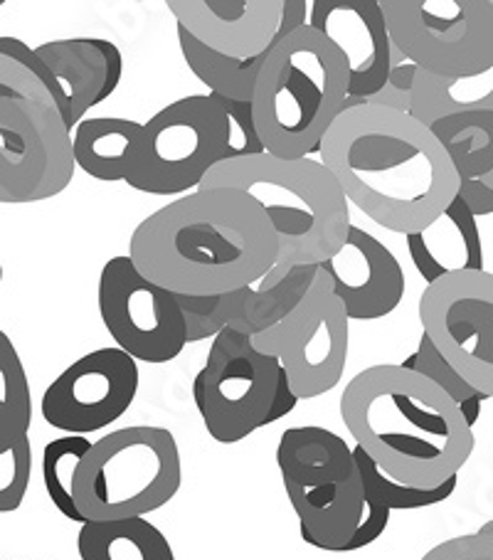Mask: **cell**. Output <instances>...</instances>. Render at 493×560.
Listing matches in <instances>:
<instances>
[{"label": "cell", "instance_id": "8d00e7d4", "mask_svg": "<svg viewBox=\"0 0 493 560\" xmlns=\"http://www.w3.org/2000/svg\"><path fill=\"white\" fill-rule=\"evenodd\" d=\"M298 405V395L292 388V381H289L286 371L282 369V375H279V388H277V398L272 405V412H269L267 424H272L277 420L286 418L289 412H294V408Z\"/></svg>", "mask_w": 493, "mask_h": 560}, {"label": "cell", "instance_id": "9a60e30c", "mask_svg": "<svg viewBox=\"0 0 493 560\" xmlns=\"http://www.w3.org/2000/svg\"><path fill=\"white\" fill-rule=\"evenodd\" d=\"M321 265H298L272 289L242 287L222 296H178L188 343L215 339L225 328L253 336L269 331L304 302Z\"/></svg>", "mask_w": 493, "mask_h": 560}, {"label": "cell", "instance_id": "e0dca14e", "mask_svg": "<svg viewBox=\"0 0 493 560\" xmlns=\"http://www.w3.org/2000/svg\"><path fill=\"white\" fill-rule=\"evenodd\" d=\"M348 318L375 322L392 314L404 294V272L388 247L363 228H351L345 245L321 265Z\"/></svg>", "mask_w": 493, "mask_h": 560}, {"label": "cell", "instance_id": "2e32d148", "mask_svg": "<svg viewBox=\"0 0 493 560\" xmlns=\"http://www.w3.org/2000/svg\"><path fill=\"white\" fill-rule=\"evenodd\" d=\"M308 25L328 37L348 62L351 96L383 92L392 72V37L375 0H314Z\"/></svg>", "mask_w": 493, "mask_h": 560}, {"label": "cell", "instance_id": "ab89813d", "mask_svg": "<svg viewBox=\"0 0 493 560\" xmlns=\"http://www.w3.org/2000/svg\"><path fill=\"white\" fill-rule=\"evenodd\" d=\"M390 60H392V70L395 67H402V65H408L410 60H408V55H404L398 45L392 43V55H390Z\"/></svg>", "mask_w": 493, "mask_h": 560}, {"label": "cell", "instance_id": "277c9868", "mask_svg": "<svg viewBox=\"0 0 493 560\" xmlns=\"http://www.w3.org/2000/svg\"><path fill=\"white\" fill-rule=\"evenodd\" d=\"M312 3L284 0L282 35L265 62L255 92V121L267 153L308 159L343 117L351 72L341 50L306 23Z\"/></svg>", "mask_w": 493, "mask_h": 560}, {"label": "cell", "instance_id": "7402d4cb", "mask_svg": "<svg viewBox=\"0 0 493 560\" xmlns=\"http://www.w3.org/2000/svg\"><path fill=\"white\" fill-rule=\"evenodd\" d=\"M143 129L146 124L131 119H84L74 129L77 168L104 183H129L141 163Z\"/></svg>", "mask_w": 493, "mask_h": 560}, {"label": "cell", "instance_id": "83f0119b", "mask_svg": "<svg viewBox=\"0 0 493 560\" xmlns=\"http://www.w3.org/2000/svg\"><path fill=\"white\" fill-rule=\"evenodd\" d=\"M94 442L86 434H67L45 444L43 450V481L55 509L74 524H86L74 501V479L82 459L90 455Z\"/></svg>", "mask_w": 493, "mask_h": 560}, {"label": "cell", "instance_id": "30bf717a", "mask_svg": "<svg viewBox=\"0 0 493 560\" xmlns=\"http://www.w3.org/2000/svg\"><path fill=\"white\" fill-rule=\"evenodd\" d=\"M348 322L351 318L333 292L331 277L318 269L304 302L282 324L259 334L255 346L279 359L298 400H312L331 393L343 378L351 343Z\"/></svg>", "mask_w": 493, "mask_h": 560}, {"label": "cell", "instance_id": "e575fe53", "mask_svg": "<svg viewBox=\"0 0 493 560\" xmlns=\"http://www.w3.org/2000/svg\"><path fill=\"white\" fill-rule=\"evenodd\" d=\"M390 514H392V511L385 506L383 501L375 497L371 489L365 487V516H363V524H361V528H357V534L353 536L351 544H348L345 553H353V550H361V548H367L371 544H375V540H378L385 534V528H388Z\"/></svg>", "mask_w": 493, "mask_h": 560}, {"label": "cell", "instance_id": "6da1fadb", "mask_svg": "<svg viewBox=\"0 0 493 560\" xmlns=\"http://www.w3.org/2000/svg\"><path fill=\"white\" fill-rule=\"evenodd\" d=\"M129 257L151 282L173 294L222 296L272 272L279 237L253 196L198 188L141 220Z\"/></svg>", "mask_w": 493, "mask_h": 560}, {"label": "cell", "instance_id": "5bb4252c", "mask_svg": "<svg viewBox=\"0 0 493 560\" xmlns=\"http://www.w3.org/2000/svg\"><path fill=\"white\" fill-rule=\"evenodd\" d=\"M139 393V365L127 351L109 346L82 355L43 393L45 422L67 434L109 428L127 412Z\"/></svg>", "mask_w": 493, "mask_h": 560}, {"label": "cell", "instance_id": "f35d334b", "mask_svg": "<svg viewBox=\"0 0 493 560\" xmlns=\"http://www.w3.org/2000/svg\"><path fill=\"white\" fill-rule=\"evenodd\" d=\"M418 72H420V67L414 65V62H408V65H402V67H395V70L390 72V82L388 84L395 86V90L412 94L414 80H418Z\"/></svg>", "mask_w": 493, "mask_h": 560}, {"label": "cell", "instance_id": "8fae6325", "mask_svg": "<svg viewBox=\"0 0 493 560\" xmlns=\"http://www.w3.org/2000/svg\"><path fill=\"white\" fill-rule=\"evenodd\" d=\"M74 171V137L60 112L25 100H0V202L50 200L70 186Z\"/></svg>", "mask_w": 493, "mask_h": 560}, {"label": "cell", "instance_id": "9c48e42d", "mask_svg": "<svg viewBox=\"0 0 493 560\" xmlns=\"http://www.w3.org/2000/svg\"><path fill=\"white\" fill-rule=\"evenodd\" d=\"M227 121L212 94H192L163 106L143 129L141 163L129 188L149 196H176L200 188L225 161Z\"/></svg>", "mask_w": 493, "mask_h": 560}, {"label": "cell", "instance_id": "7c38bea8", "mask_svg": "<svg viewBox=\"0 0 493 560\" xmlns=\"http://www.w3.org/2000/svg\"><path fill=\"white\" fill-rule=\"evenodd\" d=\"M99 314L116 349L143 363H168L188 346L178 294L141 272L129 255L111 257L99 275Z\"/></svg>", "mask_w": 493, "mask_h": 560}, {"label": "cell", "instance_id": "ba28073f", "mask_svg": "<svg viewBox=\"0 0 493 560\" xmlns=\"http://www.w3.org/2000/svg\"><path fill=\"white\" fill-rule=\"evenodd\" d=\"M392 43L420 70L477 74L493 65L491 0H383Z\"/></svg>", "mask_w": 493, "mask_h": 560}, {"label": "cell", "instance_id": "4316f807", "mask_svg": "<svg viewBox=\"0 0 493 560\" xmlns=\"http://www.w3.org/2000/svg\"><path fill=\"white\" fill-rule=\"evenodd\" d=\"M461 180H483L493 173V112L447 117L432 127Z\"/></svg>", "mask_w": 493, "mask_h": 560}, {"label": "cell", "instance_id": "60d3db41", "mask_svg": "<svg viewBox=\"0 0 493 560\" xmlns=\"http://www.w3.org/2000/svg\"><path fill=\"white\" fill-rule=\"evenodd\" d=\"M483 180H486V183H489V186L493 188V173H491V176H486V178H483Z\"/></svg>", "mask_w": 493, "mask_h": 560}, {"label": "cell", "instance_id": "836d02e7", "mask_svg": "<svg viewBox=\"0 0 493 560\" xmlns=\"http://www.w3.org/2000/svg\"><path fill=\"white\" fill-rule=\"evenodd\" d=\"M422 560H493V521L467 536L437 544Z\"/></svg>", "mask_w": 493, "mask_h": 560}, {"label": "cell", "instance_id": "44dd1931", "mask_svg": "<svg viewBox=\"0 0 493 560\" xmlns=\"http://www.w3.org/2000/svg\"><path fill=\"white\" fill-rule=\"evenodd\" d=\"M284 489H316L361 475L353 447L326 428H289L277 447Z\"/></svg>", "mask_w": 493, "mask_h": 560}, {"label": "cell", "instance_id": "ffe728a7", "mask_svg": "<svg viewBox=\"0 0 493 560\" xmlns=\"http://www.w3.org/2000/svg\"><path fill=\"white\" fill-rule=\"evenodd\" d=\"M408 253L427 287L459 272H483V247L477 218L467 202L457 198L442 215L412 233Z\"/></svg>", "mask_w": 493, "mask_h": 560}, {"label": "cell", "instance_id": "d4e9b609", "mask_svg": "<svg viewBox=\"0 0 493 560\" xmlns=\"http://www.w3.org/2000/svg\"><path fill=\"white\" fill-rule=\"evenodd\" d=\"M178 45L186 57L192 74L208 86L210 94L225 96L232 102H255L259 74L265 70V62L272 55V47L267 52L253 57V60H237L218 50H212L206 43H200L196 35L188 33V27L178 25Z\"/></svg>", "mask_w": 493, "mask_h": 560}, {"label": "cell", "instance_id": "5b68a950", "mask_svg": "<svg viewBox=\"0 0 493 560\" xmlns=\"http://www.w3.org/2000/svg\"><path fill=\"white\" fill-rule=\"evenodd\" d=\"M200 188H232L253 196L279 237V259L259 289H272L298 265H324L345 245L351 210L331 171L314 159H277L272 153L222 161Z\"/></svg>", "mask_w": 493, "mask_h": 560}, {"label": "cell", "instance_id": "74e56055", "mask_svg": "<svg viewBox=\"0 0 493 560\" xmlns=\"http://www.w3.org/2000/svg\"><path fill=\"white\" fill-rule=\"evenodd\" d=\"M365 106H378V109H390L400 114H412V94L395 90V86H385L383 92L367 96Z\"/></svg>", "mask_w": 493, "mask_h": 560}, {"label": "cell", "instance_id": "4dcf8cb0", "mask_svg": "<svg viewBox=\"0 0 493 560\" xmlns=\"http://www.w3.org/2000/svg\"><path fill=\"white\" fill-rule=\"evenodd\" d=\"M355 452V462L357 469H361L363 485L378 497L385 506L390 511H418V509H427V506H437L444 504L454 491H457L459 477H451L449 481H444L439 487L432 489H422V487H408L400 485V481L390 479L385 471L375 465L373 457L367 455L363 447H353Z\"/></svg>", "mask_w": 493, "mask_h": 560}, {"label": "cell", "instance_id": "d6986e66", "mask_svg": "<svg viewBox=\"0 0 493 560\" xmlns=\"http://www.w3.org/2000/svg\"><path fill=\"white\" fill-rule=\"evenodd\" d=\"M67 94V129H77L84 114L116 92L124 77L121 50L102 37H70L35 47Z\"/></svg>", "mask_w": 493, "mask_h": 560}, {"label": "cell", "instance_id": "ac0fdd59", "mask_svg": "<svg viewBox=\"0 0 493 560\" xmlns=\"http://www.w3.org/2000/svg\"><path fill=\"white\" fill-rule=\"evenodd\" d=\"M178 25L237 60L267 52L282 35L284 0H168Z\"/></svg>", "mask_w": 493, "mask_h": 560}, {"label": "cell", "instance_id": "1f68e13d", "mask_svg": "<svg viewBox=\"0 0 493 560\" xmlns=\"http://www.w3.org/2000/svg\"><path fill=\"white\" fill-rule=\"evenodd\" d=\"M33 477L31 438L0 444V511L11 514L21 509Z\"/></svg>", "mask_w": 493, "mask_h": 560}, {"label": "cell", "instance_id": "d6a6232c", "mask_svg": "<svg viewBox=\"0 0 493 560\" xmlns=\"http://www.w3.org/2000/svg\"><path fill=\"white\" fill-rule=\"evenodd\" d=\"M215 96L222 114L227 121V147H225V161L237 159H253L267 153L262 137H259L257 121H255V106L245 102H232L225 96Z\"/></svg>", "mask_w": 493, "mask_h": 560}, {"label": "cell", "instance_id": "f546056e", "mask_svg": "<svg viewBox=\"0 0 493 560\" xmlns=\"http://www.w3.org/2000/svg\"><path fill=\"white\" fill-rule=\"evenodd\" d=\"M402 369L408 371H418L424 378L432 381L437 388H442L449 398L459 405V410L463 418H467L469 428L479 422L481 418V405L486 400V395L479 393L473 385L463 378V375L454 369V365L444 359L442 351L434 346L427 334H422L418 351H414L410 359H404Z\"/></svg>", "mask_w": 493, "mask_h": 560}, {"label": "cell", "instance_id": "7a4b0ae2", "mask_svg": "<svg viewBox=\"0 0 493 560\" xmlns=\"http://www.w3.org/2000/svg\"><path fill=\"white\" fill-rule=\"evenodd\" d=\"M321 159L357 210L404 237L437 220L461 190L439 139L412 114L345 112L326 133Z\"/></svg>", "mask_w": 493, "mask_h": 560}, {"label": "cell", "instance_id": "3957f363", "mask_svg": "<svg viewBox=\"0 0 493 560\" xmlns=\"http://www.w3.org/2000/svg\"><path fill=\"white\" fill-rule=\"evenodd\" d=\"M341 418L385 475L432 489L459 477L477 438L459 405L418 371L383 363L345 385Z\"/></svg>", "mask_w": 493, "mask_h": 560}, {"label": "cell", "instance_id": "4fadbf2b", "mask_svg": "<svg viewBox=\"0 0 493 560\" xmlns=\"http://www.w3.org/2000/svg\"><path fill=\"white\" fill-rule=\"evenodd\" d=\"M420 322L444 359L493 398V275L459 272L427 287Z\"/></svg>", "mask_w": 493, "mask_h": 560}, {"label": "cell", "instance_id": "d590c367", "mask_svg": "<svg viewBox=\"0 0 493 560\" xmlns=\"http://www.w3.org/2000/svg\"><path fill=\"white\" fill-rule=\"evenodd\" d=\"M459 198L467 202V208L473 212V218L491 215L493 212V188L486 180H461Z\"/></svg>", "mask_w": 493, "mask_h": 560}, {"label": "cell", "instance_id": "603a6c76", "mask_svg": "<svg viewBox=\"0 0 493 560\" xmlns=\"http://www.w3.org/2000/svg\"><path fill=\"white\" fill-rule=\"evenodd\" d=\"M469 112H493V65L477 74L439 77L420 70L412 90V117L424 127Z\"/></svg>", "mask_w": 493, "mask_h": 560}, {"label": "cell", "instance_id": "cb8c5ba5", "mask_svg": "<svg viewBox=\"0 0 493 560\" xmlns=\"http://www.w3.org/2000/svg\"><path fill=\"white\" fill-rule=\"evenodd\" d=\"M82 560H176L163 530L146 518L90 521L80 528Z\"/></svg>", "mask_w": 493, "mask_h": 560}, {"label": "cell", "instance_id": "52a82bcc", "mask_svg": "<svg viewBox=\"0 0 493 560\" xmlns=\"http://www.w3.org/2000/svg\"><path fill=\"white\" fill-rule=\"evenodd\" d=\"M279 375L282 363L259 351L253 336L232 328L215 336L206 365L192 381V400L210 438L235 444L267 428Z\"/></svg>", "mask_w": 493, "mask_h": 560}, {"label": "cell", "instance_id": "8992f818", "mask_svg": "<svg viewBox=\"0 0 493 560\" xmlns=\"http://www.w3.org/2000/svg\"><path fill=\"white\" fill-rule=\"evenodd\" d=\"M180 450L166 428L137 424L104 434L82 459L74 501L90 521L143 518L178 494Z\"/></svg>", "mask_w": 493, "mask_h": 560}, {"label": "cell", "instance_id": "f1b7e54d", "mask_svg": "<svg viewBox=\"0 0 493 560\" xmlns=\"http://www.w3.org/2000/svg\"><path fill=\"white\" fill-rule=\"evenodd\" d=\"M33 395L13 341L0 334V444L31 434Z\"/></svg>", "mask_w": 493, "mask_h": 560}, {"label": "cell", "instance_id": "484cf974", "mask_svg": "<svg viewBox=\"0 0 493 560\" xmlns=\"http://www.w3.org/2000/svg\"><path fill=\"white\" fill-rule=\"evenodd\" d=\"M0 100L45 104L67 117V94L50 67L17 37H0Z\"/></svg>", "mask_w": 493, "mask_h": 560}, {"label": "cell", "instance_id": "b9f144b4", "mask_svg": "<svg viewBox=\"0 0 493 560\" xmlns=\"http://www.w3.org/2000/svg\"><path fill=\"white\" fill-rule=\"evenodd\" d=\"M491 3H493V0H491Z\"/></svg>", "mask_w": 493, "mask_h": 560}]
</instances>
